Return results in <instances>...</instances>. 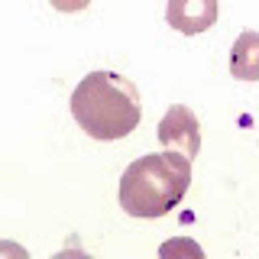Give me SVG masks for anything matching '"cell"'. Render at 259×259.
<instances>
[{
	"label": "cell",
	"mask_w": 259,
	"mask_h": 259,
	"mask_svg": "<svg viewBox=\"0 0 259 259\" xmlns=\"http://www.w3.org/2000/svg\"><path fill=\"white\" fill-rule=\"evenodd\" d=\"M71 117L91 140H123L140 126V91L117 71H91L71 94Z\"/></svg>",
	"instance_id": "6da1fadb"
},
{
	"label": "cell",
	"mask_w": 259,
	"mask_h": 259,
	"mask_svg": "<svg viewBox=\"0 0 259 259\" xmlns=\"http://www.w3.org/2000/svg\"><path fill=\"white\" fill-rule=\"evenodd\" d=\"M191 188V159L185 152L165 149L140 156L120 175V207L130 217L168 214Z\"/></svg>",
	"instance_id": "7a4b0ae2"
},
{
	"label": "cell",
	"mask_w": 259,
	"mask_h": 259,
	"mask_svg": "<svg viewBox=\"0 0 259 259\" xmlns=\"http://www.w3.org/2000/svg\"><path fill=\"white\" fill-rule=\"evenodd\" d=\"M159 143L168 146L175 152H185L188 159L198 156L201 149V126L198 117L185 107V104H172L165 110V117L159 120Z\"/></svg>",
	"instance_id": "3957f363"
},
{
	"label": "cell",
	"mask_w": 259,
	"mask_h": 259,
	"mask_svg": "<svg viewBox=\"0 0 259 259\" xmlns=\"http://www.w3.org/2000/svg\"><path fill=\"white\" fill-rule=\"evenodd\" d=\"M165 20L182 36L207 32L217 23V0H168Z\"/></svg>",
	"instance_id": "277c9868"
},
{
	"label": "cell",
	"mask_w": 259,
	"mask_h": 259,
	"mask_svg": "<svg viewBox=\"0 0 259 259\" xmlns=\"http://www.w3.org/2000/svg\"><path fill=\"white\" fill-rule=\"evenodd\" d=\"M230 75L240 81H256L259 78V32L246 29L230 49Z\"/></svg>",
	"instance_id": "5b68a950"
},
{
	"label": "cell",
	"mask_w": 259,
	"mask_h": 259,
	"mask_svg": "<svg viewBox=\"0 0 259 259\" xmlns=\"http://www.w3.org/2000/svg\"><path fill=\"white\" fill-rule=\"evenodd\" d=\"M49 4H52L55 10H62V13H78V10H84L91 0H49Z\"/></svg>",
	"instance_id": "8992f818"
},
{
	"label": "cell",
	"mask_w": 259,
	"mask_h": 259,
	"mask_svg": "<svg viewBox=\"0 0 259 259\" xmlns=\"http://www.w3.org/2000/svg\"><path fill=\"white\" fill-rule=\"evenodd\" d=\"M172 249H191L194 256H201V246H194V243H165V246H162V256H168Z\"/></svg>",
	"instance_id": "52a82bcc"
}]
</instances>
